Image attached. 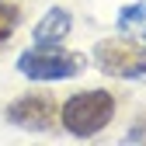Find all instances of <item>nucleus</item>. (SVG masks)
<instances>
[{"label": "nucleus", "instance_id": "39448f33", "mask_svg": "<svg viewBox=\"0 0 146 146\" xmlns=\"http://www.w3.org/2000/svg\"><path fill=\"white\" fill-rule=\"evenodd\" d=\"M70 28H73L70 11L52 7V11L42 14V21L35 25V42H42V45H56V42H63L66 35H70Z\"/></svg>", "mask_w": 146, "mask_h": 146}, {"label": "nucleus", "instance_id": "f257e3e1", "mask_svg": "<svg viewBox=\"0 0 146 146\" xmlns=\"http://www.w3.org/2000/svg\"><path fill=\"white\" fill-rule=\"evenodd\" d=\"M115 118V94L111 90H80L59 108V122L70 136L90 139Z\"/></svg>", "mask_w": 146, "mask_h": 146}, {"label": "nucleus", "instance_id": "7ed1b4c3", "mask_svg": "<svg viewBox=\"0 0 146 146\" xmlns=\"http://www.w3.org/2000/svg\"><path fill=\"white\" fill-rule=\"evenodd\" d=\"M94 63L108 77L132 80V77H143L146 73V52L129 38H104V42L94 45Z\"/></svg>", "mask_w": 146, "mask_h": 146}, {"label": "nucleus", "instance_id": "20e7f679", "mask_svg": "<svg viewBox=\"0 0 146 146\" xmlns=\"http://www.w3.org/2000/svg\"><path fill=\"white\" fill-rule=\"evenodd\" d=\"M56 101H52V94H25V98H17L7 104V122L14 125H21V129L28 132H42V129H52V122H56Z\"/></svg>", "mask_w": 146, "mask_h": 146}, {"label": "nucleus", "instance_id": "f03ea898", "mask_svg": "<svg viewBox=\"0 0 146 146\" xmlns=\"http://www.w3.org/2000/svg\"><path fill=\"white\" fill-rule=\"evenodd\" d=\"M84 70V59H77L73 52H66L59 42L56 45H42L35 42L31 49H25L21 56H17V73L28 80H66V77H77Z\"/></svg>", "mask_w": 146, "mask_h": 146}, {"label": "nucleus", "instance_id": "0eeeda50", "mask_svg": "<svg viewBox=\"0 0 146 146\" xmlns=\"http://www.w3.org/2000/svg\"><path fill=\"white\" fill-rule=\"evenodd\" d=\"M146 17V4H132V7H122L118 11V28L125 31V28H132L136 21H143Z\"/></svg>", "mask_w": 146, "mask_h": 146}, {"label": "nucleus", "instance_id": "423d86ee", "mask_svg": "<svg viewBox=\"0 0 146 146\" xmlns=\"http://www.w3.org/2000/svg\"><path fill=\"white\" fill-rule=\"evenodd\" d=\"M17 17H21V11H17V4H11V0H0V45H4L14 28H17Z\"/></svg>", "mask_w": 146, "mask_h": 146}]
</instances>
